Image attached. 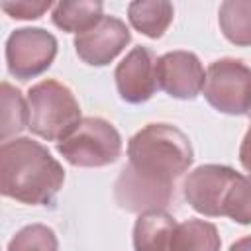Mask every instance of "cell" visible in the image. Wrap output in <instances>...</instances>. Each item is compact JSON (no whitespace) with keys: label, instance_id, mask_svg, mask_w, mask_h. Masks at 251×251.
Segmentation results:
<instances>
[{"label":"cell","instance_id":"cell-6","mask_svg":"<svg viewBox=\"0 0 251 251\" xmlns=\"http://www.w3.org/2000/svg\"><path fill=\"white\" fill-rule=\"evenodd\" d=\"M57 55V39L41 27L16 29L6 41V63L10 73L27 80L49 69Z\"/></svg>","mask_w":251,"mask_h":251},{"label":"cell","instance_id":"cell-12","mask_svg":"<svg viewBox=\"0 0 251 251\" xmlns=\"http://www.w3.org/2000/svg\"><path fill=\"white\" fill-rule=\"evenodd\" d=\"M175 227V218L163 210L141 214L133 226L135 251H171Z\"/></svg>","mask_w":251,"mask_h":251},{"label":"cell","instance_id":"cell-9","mask_svg":"<svg viewBox=\"0 0 251 251\" xmlns=\"http://www.w3.org/2000/svg\"><path fill=\"white\" fill-rule=\"evenodd\" d=\"M129 29L122 20L114 16H102L96 25L75 37V49L84 63L102 67L114 61L129 43Z\"/></svg>","mask_w":251,"mask_h":251},{"label":"cell","instance_id":"cell-8","mask_svg":"<svg viewBox=\"0 0 251 251\" xmlns=\"http://www.w3.org/2000/svg\"><path fill=\"white\" fill-rule=\"evenodd\" d=\"M173 192L175 186L151 180L139 175L129 165L122 169L114 184V196L118 206L126 212H133L139 216L147 212H159L165 206H169Z\"/></svg>","mask_w":251,"mask_h":251},{"label":"cell","instance_id":"cell-23","mask_svg":"<svg viewBox=\"0 0 251 251\" xmlns=\"http://www.w3.org/2000/svg\"><path fill=\"white\" fill-rule=\"evenodd\" d=\"M247 114H249V116H251V108H249V112H247Z\"/></svg>","mask_w":251,"mask_h":251},{"label":"cell","instance_id":"cell-5","mask_svg":"<svg viewBox=\"0 0 251 251\" xmlns=\"http://www.w3.org/2000/svg\"><path fill=\"white\" fill-rule=\"evenodd\" d=\"M202 90L218 112L247 114L251 108V69L237 59L214 61L206 71Z\"/></svg>","mask_w":251,"mask_h":251},{"label":"cell","instance_id":"cell-14","mask_svg":"<svg viewBox=\"0 0 251 251\" xmlns=\"http://www.w3.org/2000/svg\"><path fill=\"white\" fill-rule=\"evenodd\" d=\"M220 235L214 224L204 220H186L176 224L171 251H220Z\"/></svg>","mask_w":251,"mask_h":251},{"label":"cell","instance_id":"cell-4","mask_svg":"<svg viewBox=\"0 0 251 251\" xmlns=\"http://www.w3.org/2000/svg\"><path fill=\"white\" fill-rule=\"evenodd\" d=\"M57 151L75 167H104L122 153L118 129L102 118H82L80 124L61 141Z\"/></svg>","mask_w":251,"mask_h":251},{"label":"cell","instance_id":"cell-7","mask_svg":"<svg viewBox=\"0 0 251 251\" xmlns=\"http://www.w3.org/2000/svg\"><path fill=\"white\" fill-rule=\"evenodd\" d=\"M239 173L224 165H202L184 180V198L204 216H224L226 196Z\"/></svg>","mask_w":251,"mask_h":251},{"label":"cell","instance_id":"cell-21","mask_svg":"<svg viewBox=\"0 0 251 251\" xmlns=\"http://www.w3.org/2000/svg\"><path fill=\"white\" fill-rule=\"evenodd\" d=\"M239 161L243 165L245 171L251 173V127L247 129L243 141H241V147H239Z\"/></svg>","mask_w":251,"mask_h":251},{"label":"cell","instance_id":"cell-10","mask_svg":"<svg viewBox=\"0 0 251 251\" xmlns=\"http://www.w3.org/2000/svg\"><path fill=\"white\" fill-rule=\"evenodd\" d=\"M204 67L190 51H171L157 59V82L173 98H194L204 88Z\"/></svg>","mask_w":251,"mask_h":251},{"label":"cell","instance_id":"cell-15","mask_svg":"<svg viewBox=\"0 0 251 251\" xmlns=\"http://www.w3.org/2000/svg\"><path fill=\"white\" fill-rule=\"evenodd\" d=\"M53 24L65 31L82 33L102 20V2H57L51 10Z\"/></svg>","mask_w":251,"mask_h":251},{"label":"cell","instance_id":"cell-19","mask_svg":"<svg viewBox=\"0 0 251 251\" xmlns=\"http://www.w3.org/2000/svg\"><path fill=\"white\" fill-rule=\"evenodd\" d=\"M224 216L237 224H251V175L235 178L224 202Z\"/></svg>","mask_w":251,"mask_h":251},{"label":"cell","instance_id":"cell-11","mask_svg":"<svg viewBox=\"0 0 251 251\" xmlns=\"http://www.w3.org/2000/svg\"><path fill=\"white\" fill-rule=\"evenodd\" d=\"M116 86L126 102L139 104L149 100L157 82V59L147 47H133L116 69Z\"/></svg>","mask_w":251,"mask_h":251},{"label":"cell","instance_id":"cell-16","mask_svg":"<svg viewBox=\"0 0 251 251\" xmlns=\"http://www.w3.org/2000/svg\"><path fill=\"white\" fill-rule=\"evenodd\" d=\"M220 27L235 45H251V0H227L220 6Z\"/></svg>","mask_w":251,"mask_h":251},{"label":"cell","instance_id":"cell-17","mask_svg":"<svg viewBox=\"0 0 251 251\" xmlns=\"http://www.w3.org/2000/svg\"><path fill=\"white\" fill-rule=\"evenodd\" d=\"M0 104H2L0 137L6 143L12 135L20 133L29 124V108L22 92L8 82H2L0 86Z\"/></svg>","mask_w":251,"mask_h":251},{"label":"cell","instance_id":"cell-2","mask_svg":"<svg viewBox=\"0 0 251 251\" xmlns=\"http://www.w3.org/2000/svg\"><path fill=\"white\" fill-rule=\"evenodd\" d=\"M127 165L139 175L175 186L192 163L190 139L175 126L149 124L127 143Z\"/></svg>","mask_w":251,"mask_h":251},{"label":"cell","instance_id":"cell-13","mask_svg":"<svg viewBox=\"0 0 251 251\" xmlns=\"http://www.w3.org/2000/svg\"><path fill=\"white\" fill-rule=\"evenodd\" d=\"M173 4L165 0L151 2H131L127 8V18L131 25L147 37H161L173 22Z\"/></svg>","mask_w":251,"mask_h":251},{"label":"cell","instance_id":"cell-22","mask_svg":"<svg viewBox=\"0 0 251 251\" xmlns=\"http://www.w3.org/2000/svg\"><path fill=\"white\" fill-rule=\"evenodd\" d=\"M229 251H251V235H247V237L235 241V243L229 247Z\"/></svg>","mask_w":251,"mask_h":251},{"label":"cell","instance_id":"cell-18","mask_svg":"<svg viewBox=\"0 0 251 251\" xmlns=\"http://www.w3.org/2000/svg\"><path fill=\"white\" fill-rule=\"evenodd\" d=\"M59 243L51 227L31 224L22 227L8 243V251H57Z\"/></svg>","mask_w":251,"mask_h":251},{"label":"cell","instance_id":"cell-1","mask_svg":"<svg viewBox=\"0 0 251 251\" xmlns=\"http://www.w3.org/2000/svg\"><path fill=\"white\" fill-rule=\"evenodd\" d=\"M65 182L59 161L37 141L20 137L2 143L0 190L24 204H53Z\"/></svg>","mask_w":251,"mask_h":251},{"label":"cell","instance_id":"cell-20","mask_svg":"<svg viewBox=\"0 0 251 251\" xmlns=\"http://www.w3.org/2000/svg\"><path fill=\"white\" fill-rule=\"evenodd\" d=\"M2 10L10 14L16 20H35L43 16L47 10H53L51 2H39V0H18V2H2Z\"/></svg>","mask_w":251,"mask_h":251},{"label":"cell","instance_id":"cell-3","mask_svg":"<svg viewBox=\"0 0 251 251\" xmlns=\"http://www.w3.org/2000/svg\"><path fill=\"white\" fill-rule=\"evenodd\" d=\"M27 127L47 139L61 141L80 124V108L75 94L59 80L47 78L31 86L27 94Z\"/></svg>","mask_w":251,"mask_h":251}]
</instances>
